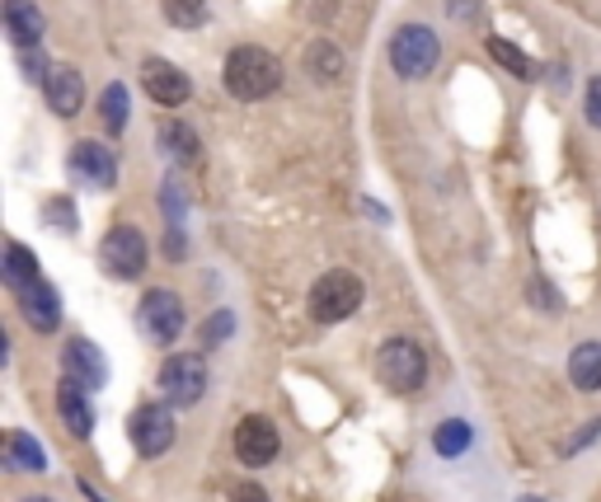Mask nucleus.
<instances>
[{
	"label": "nucleus",
	"mask_w": 601,
	"mask_h": 502,
	"mask_svg": "<svg viewBox=\"0 0 601 502\" xmlns=\"http://www.w3.org/2000/svg\"><path fill=\"white\" fill-rule=\"evenodd\" d=\"M62 371L75 380V386L99 390L109 380V361H104V352L90 344V338H71V344L62 348Z\"/></svg>",
	"instance_id": "f8f14e48"
},
{
	"label": "nucleus",
	"mask_w": 601,
	"mask_h": 502,
	"mask_svg": "<svg viewBox=\"0 0 601 502\" xmlns=\"http://www.w3.org/2000/svg\"><path fill=\"white\" fill-rule=\"evenodd\" d=\"M0 277H6V287L14 296L29 291L33 283H43V273H38V254L29 245H19V239H10V245H6V264H0Z\"/></svg>",
	"instance_id": "f3484780"
},
{
	"label": "nucleus",
	"mask_w": 601,
	"mask_h": 502,
	"mask_svg": "<svg viewBox=\"0 0 601 502\" xmlns=\"http://www.w3.org/2000/svg\"><path fill=\"white\" fill-rule=\"evenodd\" d=\"M43 221L52 230H62V235H71L75 226H80V216H75V207H71V197H52V203L43 207Z\"/></svg>",
	"instance_id": "bb28decb"
},
{
	"label": "nucleus",
	"mask_w": 601,
	"mask_h": 502,
	"mask_svg": "<svg viewBox=\"0 0 601 502\" xmlns=\"http://www.w3.org/2000/svg\"><path fill=\"white\" fill-rule=\"evenodd\" d=\"M222 85H226L231 99H240V104H258V99L277 94V85H283V62H277L273 52L245 43V48H235L226 57Z\"/></svg>",
	"instance_id": "f257e3e1"
},
{
	"label": "nucleus",
	"mask_w": 601,
	"mask_h": 502,
	"mask_svg": "<svg viewBox=\"0 0 601 502\" xmlns=\"http://www.w3.org/2000/svg\"><path fill=\"white\" fill-rule=\"evenodd\" d=\"M597 432H601V418H592V423H588L583 432H573V437L564 441V455H578V451H583V447H588V441H592Z\"/></svg>",
	"instance_id": "c85d7f7f"
},
{
	"label": "nucleus",
	"mask_w": 601,
	"mask_h": 502,
	"mask_svg": "<svg viewBox=\"0 0 601 502\" xmlns=\"http://www.w3.org/2000/svg\"><path fill=\"white\" fill-rule=\"evenodd\" d=\"M306 66H310L315 80H338L344 75V52H338L334 43H315L310 57H306Z\"/></svg>",
	"instance_id": "393cba45"
},
{
	"label": "nucleus",
	"mask_w": 601,
	"mask_h": 502,
	"mask_svg": "<svg viewBox=\"0 0 601 502\" xmlns=\"http://www.w3.org/2000/svg\"><path fill=\"white\" fill-rule=\"evenodd\" d=\"M136 325H142V334L155 348L179 344V334H184V300H179V291H170V287L146 291L142 310H136Z\"/></svg>",
	"instance_id": "0eeeda50"
},
{
	"label": "nucleus",
	"mask_w": 601,
	"mask_h": 502,
	"mask_svg": "<svg viewBox=\"0 0 601 502\" xmlns=\"http://www.w3.org/2000/svg\"><path fill=\"white\" fill-rule=\"evenodd\" d=\"M19 310H24L29 329H38V334L62 329V296H57L48 283H33L29 291H19Z\"/></svg>",
	"instance_id": "2eb2a0df"
},
{
	"label": "nucleus",
	"mask_w": 601,
	"mask_h": 502,
	"mask_svg": "<svg viewBox=\"0 0 601 502\" xmlns=\"http://www.w3.org/2000/svg\"><path fill=\"white\" fill-rule=\"evenodd\" d=\"M43 99L57 117H75L80 104H85V75L75 66H52V75L43 80Z\"/></svg>",
	"instance_id": "ddd939ff"
},
{
	"label": "nucleus",
	"mask_w": 601,
	"mask_h": 502,
	"mask_svg": "<svg viewBox=\"0 0 601 502\" xmlns=\"http://www.w3.org/2000/svg\"><path fill=\"white\" fill-rule=\"evenodd\" d=\"M19 66H24V75L33 80V85H38V80H48V75H52V66L43 62V52H19Z\"/></svg>",
	"instance_id": "cd10ccee"
},
{
	"label": "nucleus",
	"mask_w": 601,
	"mask_h": 502,
	"mask_svg": "<svg viewBox=\"0 0 601 502\" xmlns=\"http://www.w3.org/2000/svg\"><path fill=\"white\" fill-rule=\"evenodd\" d=\"M363 300H367L363 277L348 273V268H334L310 287L306 306H310L315 325H344V319H353L357 310H363Z\"/></svg>",
	"instance_id": "f03ea898"
},
{
	"label": "nucleus",
	"mask_w": 601,
	"mask_h": 502,
	"mask_svg": "<svg viewBox=\"0 0 601 502\" xmlns=\"http://www.w3.org/2000/svg\"><path fill=\"white\" fill-rule=\"evenodd\" d=\"M235 455H240V465H249V470L273 465V460L283 455V437H277L273 418H264V413H245V418H240V428H235Z\"/></svg>",
	"instance_id": "9d476101"
},
{
	"label": "nucleus",
	"mask_w": 601,
	"mask_h": 502,
	"mask_svg": "<svg viewBox=\"0 0 601 502\" xmlns=\"http://www.w3.org/2000/svg\"><path fill=\"white\" fill-rule=\"evenodd\" d=\"M155 142H160V155L179 160V165L197 155V132L184 123V117H165V123H160V132H155Z\"/></svg>",
	"instance_id": "aec40b11"
},
{
	"label": "nucleus",
	"mask_w": 601,
	"mask_h": 502,
	"mask_svg": "<svg viewBox=\"0 0 601 502\" xmlns=\"http://www.w3.org/2000/svg\"><path fill=\"white\" fill-rule=\"evenodd\" d=\"M470 441H475V432H470L466 418H447V423L432 432V447H437V455H447V460L466 455V451H470Z\"/></svg>",
	"instance_id": "412c9836"
},
{
	"label": "nucleus",
	"mask_w": 601,
	"mask_h": 502,
	"mask_svg": "<svg viewBox=\"0 0 601 502\" xmlns=\"http://www.w3.org/2000/svg\"><path fill=\"white\" fill-rule=\"evenodd\" d=\"M160 395L170 409H193L207 395V357L203 352H170L160 367Z\"/></svg>",
	"instance_id": "39448f33"
},
{
	"label": "nucleus",
	"mask_w": 601,
	"mask_h": 502,
	"mask_svg": "<svg viewBox=\"0 0 601 502\" xmlns=\"http://www.w3.org/2000/svg\"><path fill=\"white\" fill-rule=\"evenodd\" d=\"M142 90L151 94V104L179 109L193 94V80L179 71L174 62H165V57H146V62H142Z\"/></svg>",
	"instance_id": "9b49d317"
},
{
	"label": "nucleus",
	"mask_w": 601,
	"mask_h": 502,
	"mask_svg": "<svg viewBox=\"0 0 601 502\" xmlns=\"http://www.w3.org/2000/svg\"><path fill=\"white\" fill-rule=\"evenodd\" d=\"M569 380H573V390H583V395L601 390V344L597 338H583V344L569 352Z\"/></svg>",
	"instance_id": "a211bd4d"
},
{
	"label": "nucleus",
	"mask_w": 601,
	"mask_h": 502,
	"mask_svg": "<svg viewBox=\"0 0 601 502\" xmlns=\"http://www.w3.org/2000/svg\"><path fill=\"white\" fill-rule=\"evenodd\" d=\"M99 117H104V127H109L113 136L128 132V90L118 85V80H113L104 94H99Z\"/></svg>",
	"instance_id": "4be33fe9"
},
{
	"label": "nucleus",
	"mask_w": 601,
	"mask_h": 502,
	"mask_svg": "<svg viewBox=\"0 0 601 502\" xmlns=\"http://www.w3.org/2000/svg\"><path fill=\"white\" fill-rule=\"evenodd\" d=\"M517 502H546V498H536V493H527V498H517Z\"/></svg>",
	"instance_id": "2f4dec72"
},
{
	"label": "nucleus",
	"mask_w": 601,
	"mask_h": 502,
	"mask_svg": "<svg viewBox=\"0 0 601 502\" xmlns=\"http://www.w3.org/2000/svg\"><path fill=\"white\" fill-rule=\"evenodd\" d=\"M57 409H62V423L85 441L94 432V404H90V390L75 386L71 376H62V386H57Z\"/></svg>",
	"instance_id": "dca6fc26"
},
{
	"label": "nucleus",
	"mask_w": 601,
	"mask_h": 502,
	"mask_svg": "<svg viewBox=\"0 0 601 502\" xmlns=\"http://www.w3.org/2000/svg\"><path fill=\"white\" fill-rule=\"evenodd\" d=\"M489 57H493L498 66H508L512 75H522V80H536V75H540V66L531 62L527 52H517V48L508 43V38H489Z\"/></svg>",
	"instance_id": "5701e85b"
},
{
	"label": "nucleus",
	"mask_w": 601,
	"mask_h": 502,
	"mask_svg": "<svg viewBox=\"0 0 601 502\" xmlns=\"http://www.w3.org/2000/svg\"><path fill=\"white\" fill-rule=\"evenodd\" d=\"M6 38L19 52H33L43 43V10L33 0H6Z\"/></svg>",
	"instance_id": "4468645a"
},
{
	"label": "nucleus",
	"mask_w": 601,
	"mask_h": 502,
	"mask_svg": "<svg viewBox=\"0 0 601 502\" xmlns=\"http://www.w3.org/2000/svg\"><path fill=\"white\" fill-rule=\"evenodd\" d=\"M376 376L390 395H414L428 380V352L414 338H386L376 352Z\"/></svg>",
	"instance_id": "7ed1b4c3"
},
{
	"label": "nucleus",
	"mask_w": 601,
	"mask_h": 502,
	"mask_svg": "<svg viewBox=\"0 0 601 502\" xmlns=\"http://www.w3.org/2000/svg\"><path fill=\"white\" fill-rule=\"evenodd\" d=\"M67 174L75 178L80 188H94V193H109L118 184V155L104 142H75L67 155Z\"/></svg>",
	"instance_id": "1a4fd4ad"
},
{
	"label": "nucleus",
	"mask_w": 601,
	"mask_h": 502,
	"mask_svg": "<svg viewBox=\"0 0 601 502\" xmlns=\"http://www.w3.org/2000/svg\"><path fill=\"white\" fill-rule=\"evenodd\" d=\"M160 10L174 29H203L207 24V0H160Z\"/></svg>",
	"instance_id": "b1692460"
},
{
	"label": "nucleus",
	"mask_w": 601,
	"mask_h": 502,
	"mask_svg": "<svg viewBox=\"0 0 601 502\" xmlns=\"http://www.w3.org/2000/svg\"><path fill=\"white\" fill-rule=\"evenodd\" d=\"M24 502H52V498H43V493H33V498H24Z\"/></svg>",
	"instance_id": "473e14b6"
},
{
	"label": "nucleus",
	"mask_w": 601,
	"mask_h": 502,
	"mask_svg": "<svg viewBox=\"0 0 601 502\" xmlns=\"http://www.w3.org/2000/svg\"><path fill=\"white\" fill-rule=\"evenodd\" d=\"M146 235L136 226H113L104 235V245H99V258H104V273L113 277V283H136V277L146 273Z\"/></svg>",
	"instance_id": "423d86ee"
},
{
	"label": "nucleus",
	"mask_w": 601,
	"mask_h": 502,
	"mask_svg": "<svg viewBox=\"0 0 601 502\" xmlns=\"http://www.w3.org/2000/svg\"><path fill=\"white\" fill-rule=\"evenodd\" d=\"M588 123L601 127V75H592V85H588Z\"/></svg>",
	"instance_id": "7c9ffc66"
},
{
	"label": "nucleus",
	"mask_w": 601,
	"mask_h": 502,
	"mask_svg": "<svg viewBox=\"0 0 601 502\" xmlns=\"http://www.w3.org/2000/svg\"><path fill=\"white\" fill-rule=\"evenodd\" d=\"M128 441L136 447V455H165L174 447V413L170 404H136L128 418Z\"/></svg>",
	"instance_id": "6e6552de"
},
{
	"label": "nucleus",
	"mask_w": 601,
	"mask_h": 502,
	"mask_svg": "<svg viewBox=\"0 0 601 502\" xmlns=\"http://www.w3.org/2000/svg\"><path fill=\"white\" fill-rule=\"evenodd\" d=\"M6 470H48L43 441L29 437L24 428H10L6 432Z\"/></svg>",
	"instance_id": "6ab92c4d"
},
{
	"label": "nucleus",
	"mask_w": 601,
	"mask_h": 502,
	"mask_svg": "<svg viewBox=\"0 0 601 502\" xmlns=\"http://www.w3.org/2000/svg\"><path fill=\"white\" fill-rule=\"evenodd\" d=\"M231 334H235V315H231V310H212V315L203 319V329H197V344L212 352V348H222Z\"/></svg>",
	"instance_id": "a878e982"
},
{
	"label": "nucleus",
	"mask_w": 601,
	"mask_h": 502,
	"mask_svg": "<svg viewBox=\"0 0 601 502\" xmlns=\"http://www.w3.org/2000/svg\"><path fill=\"white\" fill-rule=\"evenodd\" d=\"M231 502H273V498L264 493V484H249V479H245V484L231 489Z\"/></svg>",
	"instance_id": "c756f323"
},
{
	"label": "nucleus",
	"mask_w": 601,
	"mask_h": 502,
	"mask_svg": "<svg viewBox=\"0 0 601 502\" xmlns=\"http://www.w3.org/2000/svg\"><path fill=\"white\" fill-rule=\"evenodd\" d=\"M437 57H442V43H437V33L428 24H399L390 33V66H395L399 80L432 75Z\"/></svg>",
	"instance_id": "20e7f679"
}]
</instances>
